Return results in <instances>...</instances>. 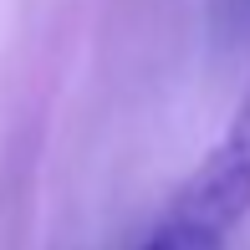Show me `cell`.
I'll list each match as a JSON object with an SVG mask.
<instances>
[{
    "instance_id": "6da1fadb",
    "label": "cell",
    "mask_w": 250,
    "mask_h": 250,
    "mask_svg": "<svg viewBox=\"0 0 250 250\" xmlns=\"http://www.w3.org/2000/svg\"><path fill=\"white\" fill-rule=\"evenodd\" d=\"M164 214L230 245L235 225L250 214V87L235 107L230 128H225V138L199 158V168L179 184V194Z\"/></svg>"
},
{
    "instance_id": "7a4b0ae2",
    "label": "cell",
    "mask_w": 250,
    "mask_h": 250,
    "mask_svg": "<svg viewBox=\"0 0 250 250\" xmlns=\"http://www.w3.org/2000/svg\"><path fill=\"white\" fill-rule=\"evenodd\" d=\"M143 250H225V240H214V235H204V230H189V225H179V220L164 214Z\"/></svg>"
}]
</instances>
